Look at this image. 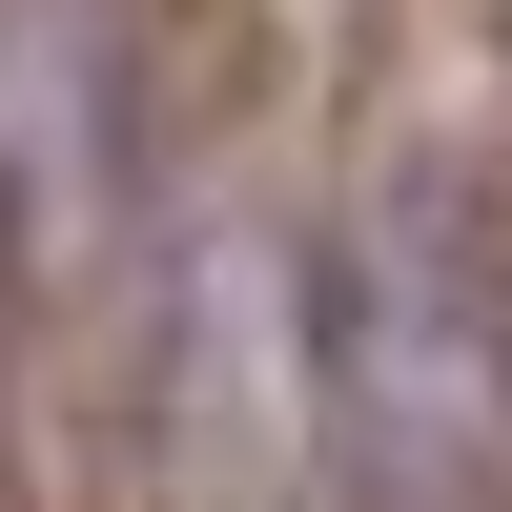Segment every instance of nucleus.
Wrapping results in <instances>:
<instances>
[{"mask_svg":"<svg viewBox=\"0 0 512 512\" xmlns=\"http://www.w3.org/2000/svg\"><path fill=\"white\" fill-rule=\"evenodd\" d=\"M328 472L369 512H492L512 492V185L410 144L328 287Z\"/></svg>","mask_w":512,"mask_h":512,"instance_id":"f257e3e1","label":"nucleus"},{"mask_svg":"<svg viewBox=\"0 0 512 512\" xmlns=\"http://www.w3.org/2000/svg\"><path fill=\"white\" fill-rule=\"evenodd\" d=\"M123 246V82L82 0H0V308H62Z\"/></svg>","mask_w":512,"mask_h":512,"instance_id":"f03ea898","label":"nucleus"}]
</instances>
